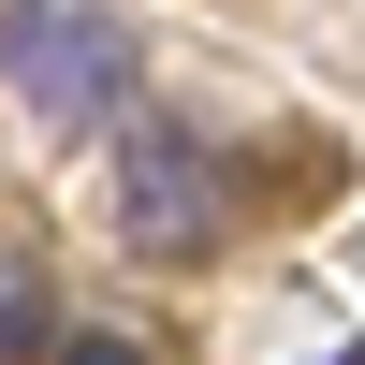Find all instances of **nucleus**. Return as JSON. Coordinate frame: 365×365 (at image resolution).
Masks as SVG:
<instances>
[{
  "label": "nucleus",
  "instance_id": "nucleus-4",
  "mask_svg": "<svg viewBox=\"0 0 365 365\" xmlns=\"http://www.w3.org/2000/svg\"><path fill=\"white\" fill-rule=\"evenodd\" d=\"M44 365H146V336H58Z\"/></svg>",
  "mask_w": 365,
  "mask_h": 365
},
{
  "label": "nucleus",
  "instance_id": "nucleus-3",
  "mask_svg": "<svg viewBox=\"0 0 365 365\" xmlns=\"http://www.w3.org/2000/svg\"><path fill=\"white\" fill-rule=\"evenodd\" d=\"M44 351H58V292L29 249H0V365H44Z\"/></svg>",
  "mask_w": 365,
  "mask_h": 365
},
{
  "label": "nucleus",
  "instance_id": "nucleus-2",
  "mask_svg": "<svg viewBox=\"0 0 365 365\" xmlns=\"http://www.w3.org/2000/svg\"><path fill=\"white\" fill-rule=\"evenodd\" d=\"M220 220H234L220 161H205L175 117H132V146H117V234H132L146 263H205V249H220Z\"/></svg>",
  "mask_w": 365,
  "mask_h": 365
},
{
  "label": "nucleus",
  "instance_id": "nucleus-1",
  "mask_svg": "<svg viewBox=\"0 0 365 365\" xmlns=\"http://www.w3.org/2000/svg\"><path fill=\"white\" fill-rule=\"evenodd\" d=\"M0 73H15V103L44 117V132H117L146 44L103 0H0Z\"/></svg>",
  "mask_w": 365,
  "mask_h": 365
},
{
  "label": "nucleus",
  "instance_id": "nucleus-5",
  "mask_svg": "<svg viewBox=\"0 0 365 365\" xmlns=\"http://www.w3.org/2000/svg\"><path fill=\"white\" fill-rule=\"evenodd\" d=\"M336 365H365V351H336Z\"/></svg>",
  "mask_w": 365,
  "mask_h": 365
}]
</instances>
